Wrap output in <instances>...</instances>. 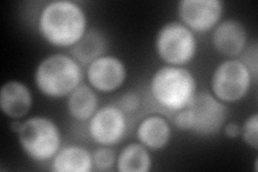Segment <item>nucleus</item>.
I'll list each match as a JSON object with an SVG mask.
<instances>
[{"label":"nucleus","instance_id":"obj_12","mask_svg":"<svg viewBox=\"0 0 258 172\" xmlns=\"http://www.w3.org/2000/svg\"><path fill=\"white\" fill-rule=\"evenodd\" d=\"M34 106V95L27 84L20 80H9L0 88V110L11 121L27 118Z\"/></svg>","mask_w":258,"mask_h":172},{"label":"nucleus","instance_id":"obj_18","mask_svg":"<svg viewBox=\"0 0 258 172\" xmlns=\"http://www.w3.org/2000/svg\"><path fill=\"white\" fill-rule=\"evenodd\" d=\"M117 154L112 146L99 145L93 152L94 170L97 172H110L115 170Z\"/></svg>","mask_w":258,"mask_h":172},{"label":"nucleus","instance_id":"obj_9","mask_svg":"<svg viewBox=\"0 0 258 172\" xmlns=\"http://www.w3.org/2000/svg\"><path fill=\"white\" fill-rule=\"evenodd\" d=\"M85 78L87 84L97 93L111 94L126 83L128 69L118 56L104 54L87 65Z\"/></svg>","mask_w":258,"mask_h":172},{"label":"nucleus","instance_id":"obj_4","mask_svg":"<svg viewBox=\"0 0 258 172\" xmlns=\"http://www.w3.org/2000/svg\"><path fill=\"white\" fill-rule=\"evenodd\" d=\"M16 137L22 152L36 162L51 161L62 146L58 124L45 116H34L23 120Z\"/></svg>","mask_w":258,"mask_h":172},{"label":"nucleus","instance_id":"obj_8","mask_svg":"<svg viewBox=\"0 0 258 172\" xmlns=\"http://www.w3.org/2000/svg\"><path fill=\"white\" fill-rule=\"evenodd\" d=\"M127 132L128 117L114 103L100 106L87 122L88 136L98 145H117L124 140Z\"/></svg>","mask_w":258,"mask_h":172},{"label":"nucleus","instance_id":"obj_2","mask_svg":"<svg viewBox=\"0 0 258 172\" xmlns=\"http://www.w3.org/2000/svg\"><path fill=\"white\" fill-rule=\"evenodd\" d=\"M85 71L74 56L54 53L39 62L34 72V82L39 93L50 99L67 98L83 83Z\"/></svg>","mask_w":258,"mask_h":172},{"label":"nucleus","instance_id":"obj_5","mask_svg":"<svg viewBox=\"0 0 258 172\" xmlns=\"http://www.w3.org/2000/svg\"><path fill=\"white\" fill-rule=\"evenodd\" d=\"M154 48L165 65L186 67L196 59L199 42L195 32L180 21H169L157 30Z\"/></svg>","mask_w":258,"mask_h":172},{"label":"nucleus","instance_id":"obj_22","mask_svg":"<svg viewBox=\"0 0 258 172\" xmlns=\"http://www.w3.org/2000/svg\"><path fill=\"white\" fill-rule=\"evenodd\" d=\"M225 137L228 139H238L241 136V125L237 122H226L222 129Z\"/></svg>","mask_w":258,"mask_h":172},{"label":"nucleus","instance_id":"obj_7","mask_svg":"<svg viewBox=\"0 0 258 172\" xmlns=\"http://www.w3.org/2000/svg\"><path fill=\"white\" fill-rule=\"evenodd\" d=\"M189 129L198 137L210 138L219 135L228 120V108L211 92H198L186 106Z\"/></svg>","mask_w":258,"mask_h":172},{"label":"nucleus","instance_id":"obj_19","mask_svg":"<svg viewBox=\"0 0 258 172\" xmlns=\"http://www.w3.org/2000/svg\"><path fill=\"white\" fill-rule=\"evenodd\" d=\"M240 138L249 149L258 150V114L256 112L248 116L242 123Z\"/></svg>","mask_w":258,"mask_h":172},{"label":"nucleus","instance_id":"obj_14","mask_svg":"<svg viewBox=\"0 0 258 172\" xmlns=\"http://www.w3.org/2000/svg\"><path fill=\"white\" fill-rule=\"evenodd\" d=\"M53 172H92L93 152L79 144L61 146L51 160Z\"/></svg>","mask_w":258,"mask_h":172},{"label":"nucleus","instance_id":"obj_17","mask_svg":"<svg viewBox=\"0 0 258 172\" xmlns=\"http://www.w3.org/2000/svg\"><path fill=\"white\" fill-rule=\"evenodd\" d=\"M153 169L151 151L140 142H132L117 154L115 170L117 172H150Z\"/></svg>","mask_w":258,"mask_h":172},{"label":"nucleus","instance_id":"obj_23","mask_svg":"<svg viewBox=\"0 0 258 172\" xmlns=\"http://www.w3.org/2000/svg\"><path fill=\"white\" fill-rule=\"evenodd\" d=\"M254 171L255 172L258 171V158L257 157L255 158V161H254Z\"/></svg>","mask_w":258,"mask_h":172},{"label":"nucleus","instance_id":"obj_21","mask_svg":"<svg viewBox=\"0 0 258 172\" xmlns=\"http://www.w3.org/2000/svg\"><path fill=\"white\" fill-rule=\"evenodd\" d=\"M258 48H257V44L253 43L252 45H247V47L245 48V51L243 52L239 60L243 63L245 66L248 68V70L251 71L252 76L254 77V79L257 81V66H258Z\"/></svg>","mask_w":258,"mask_h":172},{"label":"nucleus","instance_id":"obj_16","mask_svg":"<svg viewBox=\"0 0 258 172\" xmlns=\"http://www.w3.org/2000/svg\"><path fill=\"white\" fill-rule=\"evenodd\" d=\"M107 36L98 28H88L79 42L70 48V55L86 67L96 59L107 54Z\"/></svg>","mask_w":258,"mask_h":172},{"label":"nucleus","instance_id":"obj_10","mask_svg":"<svg viewBox=\"0 0 258 172\" xmlns=\"http://www.w3.org/2000/svg\"><path fill=\"white\" fill-rule=\"evenodd\" d=\"M225 12L222 0H180L176 5L179 21L195 34L212 31Z\"/></svg>","mask_w":258,"mask_h":172},{"label":"nucleus","instance_id":"obj_6","mask_svg":"<svg viewBox=\"0 0 258 172\" xmlns=\"http://www.w3.org/2000/svg\"><path fill=\"white\" fill-rule=\"evenodd\" d=\"M256 82L239 59L226 60L214 68L210 80V92L225 104L236 103L244 99Z\"/></svg>","mask_w":258,"mask_h":172},{"label":"nucleus","instance_id":"obj_11","mask_svg":"<svg viewBox=\"0 0 258 172\" xmlns=\"http://www.w3.org/2000/svg\"><path fill=\"white\" fill-rule=\"evenodd\" d=\"M211 43L214 50L227 60L239 59L248 45L247 29L237 19L222 20L212 30Z\"/></svg>","mask_w":258,"mask_h":172},{"label":"nucleus","instance_id":"obj_20","mask_svg":"<svg viewBox=\"0 0 258 172\" xmlns=\"http://www.w3.org/2000/svg\"><path fill=\"white\" fill-rule=\"evenodd\" d=\"M118 108L122 110L127 117L132 116V114L137 113L141 106V97L139 93L131 91L123 94L118 97V99L114 103Z\"/></svg>","mask_w":258,"mask_h":172},{"label":"nucleus","instance_id":"obj_13","mask_svg":"<svg viewBox=\"0 0 258 172\" xmlns=\"http://www.w3.org/2000/svg\"><path fill=\"white\" fill-rule=\"evenodd\" d=\"M136 137L151 152L163 151L172 140V126L163 116L151 114L140 121Z\"/></svg>","mask_w":258,"mask_h":172},{"label":"nucleus","instance_id":"obj_15","mask_svg":"<svg viewBox=\"0 0 258 172\" xmlns=\"http://www.w3.org/2000/svg\"><path fill=\"white\" fill-rule=\"evenodd\" d=\"M66 99L68 114L72 119L79 122H88L100 108L98 93L84 82Z\"/></svg>","mask_w":258,"mask_h":172},{"label":"nucleus","instance_id":"obj_1","mask_svg":"<svg viewBox=\"0 0 258 172\" xmlns=\"http://www.w3.org/2000/svg\"><path fill=\"white\" fill-rule=\"evenodd\" d=\"M37 30L47 44L71 48L88 30L87 13L72 0H52L39 11Z\"/></svg>","mask_w":258,"mask_h":172},{"label":"nucleus","instance_id":"obj_3","mask_svg":"<svg viewBox=\"0 0 258 172\" xmlns=\"http://www.w3.org/2000/svg\"><path fill=\"white\" fill-rule=\"evenodd\" d=\"M149 91L157 105L173 114L191 102L198 93V82L186 67L164 65L152 75Z\"/></svg>","mask_w":258,"mask_h":172}]
</instances>
